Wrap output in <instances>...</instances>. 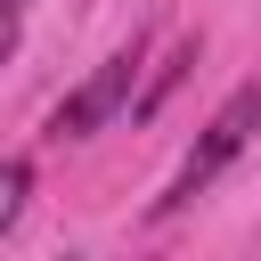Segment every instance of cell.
Returning a JSON list of instances; mask_svg holds the SVG:
<instances>
[{
    "mask_svg": "<svg viewBox=\"0 0 261 261\" xmlns=\"http://www.w3.org/2000/svg\"><path fill=\"white\" fill-rule=\"evenodd\" d=\"M253 139H261V82H237V90L220 98V114L196 130V147L179 155L171 188L155 196V220H179V212H188V204H196V196H204V188H212V179H220V171H228Z\"/></svg>",
    "mask_w": 261,
    "mask_h": 261,
    "instance_id": "obj_1",
    "label": "cell"
},
{
    "mask_svg": "<svg viewBox=\"0 0 261 261\" xmlns=\"http://www.w3.org/2000/svg\"><path fill=\"white\" fill-rule=\"evenodd\" d=\"M139 57H147V41H130V49H114L57 114H49V139H90V130H106L122 106H130V82H139Z\"/></svg>",
    "mask_w": 261,
    "mask_h": 261,
    "instance_id": "obj_2",
    "label": "cell"
},
{
    "mask_svg": "<svg viewBox=\"0 0 261 261\" xmlns=\"http://www.w3.org/2000/svg\"><path fill=\"white\" fill-rule=\"evenodd\" d=\"M24 196H33V163H24V155H0V237L16 228Z\"/></svg>",
    "mask_w": 261,
    "mask_h": 261,
    "instance_id": "obj_3",
    "label": "cell"
},
{
    "mask_svg": "<svg viewBox=\"0 0 261 261\" xmlns=\"http://www.w3.org/2000/svg\"><path fill=\"white\" fill-rule=\"evenodd\" d=\"M24 8H33V0H0V24H16V16H24Z\"/></svg>",
    "mask_w": 261,
    "mask_h": 261,
    "instance_id": "obj_4",
    "label": "cell"
},
{
    "mask_svg": "<svg viewBox=\"0 0 261 261\" xmlns=\"http://www.w3.org/2000/svg\"><path fill=\"white\" fill-rule=\"evenodd\" d=\"M0 65H8V33H0Z\"/></svg>",
    "mask_w": 261,
    "mask_h": 261,
    "instance_id": "obj_5",
    "label": "cell"
}]
</instances>
